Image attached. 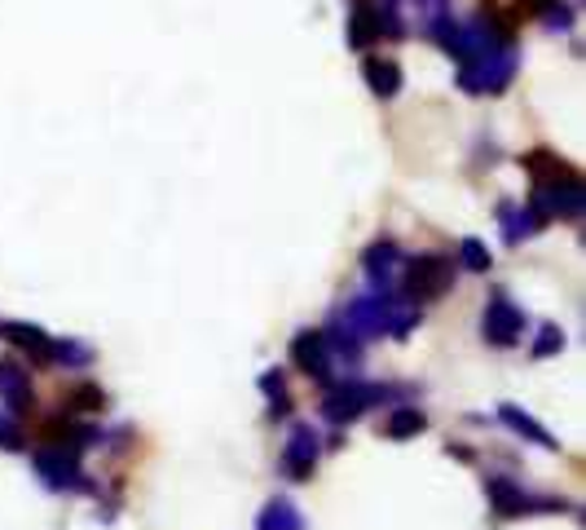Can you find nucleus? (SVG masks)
I'll return each instance as SVG.
<instances>
[{"mask_svg":"<svg viewBox=\"0 0 586 530\" xmlns=\"http://www.w3.org/2000/svg\"><path fill=\"white\" fill-rule=\"evenodd\" d=\"M419 318L423 309L406 296H397L393 287H375L367 296H354L344 309H339V323L348 332H358L362 341L371 337H393V341H406L415 328H419Z\"/></svg>","mask_w":586,"mask_h":530,"instance_id":"f257e3e1","label":"nucleus"},{"mask_svg":"<svg viewBox=\"0 0 586 530\" xmlns=\"http://www.w3.org/2000/svg\"><path fill=\"white\" fill-rule=\"evenodd\" d=\"M516 80V40H490L481 54L458 62V84L467 93H503Z\"/></svg>","mask_w":586,"mask_h":530,"instance_id":"f03ea898","label":"nucleus"},{"mask_svg":"<svg viewBox=\"0 0 586 530\" xmlns=\"http://www.w3.org/2000/svg\"><path fill=\"white\" fill-rule=\"evenodd\" d=\"M406 398V389L397 385H371V380H344V385H326V398H322V415L331 424H348L367 415L371 407H384V402H397Z\"/></svg>","mask_w":586,"mask_h":530,"instance_id":"7ed1b4c3","label":"nucleus"},{"mask_svg":"<svg viewBox=\"0 0 586 530\" xmlns=\"http://www.w3.org/2000/svg\"><path fill=\"white\" fill-rule=\"evenodd\" d=\"M454 287V257H441V252H423V257H410L402 266V296L423 305V301H436Z\"/></svg>","mask_w":586,"mask_h":530,"instance_id":"20e7f679","label":"nucleus"},{"mask_svg":"<svg viewBox=\"0 0 586 530\" xmlns=\"http://www.w3.org/2000/svg\"><path fill=\"white\" fill-rule=\"evenodd\" d=\"M32 464H36V473H40V482L49 486V491H71V495H97V482L80 469V456H71V451H62V447H49V443H40L36 447V456H32Z\"/></svg>","mask_w":586,"mask_h":530,"instance_id":"39448f33","label":"nucleus"},{"mask_svg":"<svg viewBox=\"0 0 586 530\" xmlns=\"http://www.w3.org/2000/svg\"><path fill=\"white\" fill-rule=\"evenodd\" d=\"M582 203H586V190H582V177H560V181H534V195H529V212L547 226V222H577L582 217Z\"/></svg>","mask_w":586,"mask_h":530,"instance_id":"423d86ee","label":"nucleus"},{"mask_svg":"<svg viewBox=\"0 0 586 530\" xmlns=\"http://www.w3.org/2000/svg\"><path fill=\"white\" fill-rule=\"evenodd\" d=\"M486 495H490V504H494V513L499 517H529V513H560V508H569L564 499H542V495H529L525 486H516L512 478H503V473H490L486 478Z\"/></svg>","mask_w":586,"mask_h":530,"instance_id":"0eeeda50","label":"nucleus"},{"mask_svg":"<svg viewBox=\"0 0 586 530\" xmlns=\"http://www.w3.org/2000/svg\"><path fill=\"white\" fill-rule=\"evenodd\" d=\"M525 328H529L525 309H521L507 292H494V296H490V305H486V318H481L486 341H490L494 350H512V345H521Z\"/></svg>","mask_w":586,"mask_h":530,"instance_id":"6e6552de","label":"nucleus"},{"mask_svg":"<svg viewBox=\"0 0 586 530\" xmlns=\"http://www.w3.org/2000/svg\"><path fill=\"white\" fill-rule=\"evenodd\" d=\"M318 456H322V434L313 429V424H291V438L283 447V473L291 482H309L313 469H318Z\"/></svg>","mask_w":586,"mask_h":530,"instance_id":"1a4fd4ad","label":"nucleus"},{"mask_svg":"<svg viewBox=\"0 0 586 530\" xmlns=\"http://www.w3.org/2000/svg\"><path fill=\"white\" fill-rule=\"evenodd\" d=\"M291 363L309 376V380H318V385H331V372H335V358H331V345H326V337L322 332H300L296 341H291Z\"/></svg>","mask_w":586,"mask_h":530,"instance_id":"9d476101","label":"nucleus"},{"mask_svg":"<svg viewBox=\"0 0 586 530\" xmlns=\"http://www.w3.org/2000/svg\"><path fill=\"white\" fill-rule=\"evenodd\" d=\"M0 398H5L10 415H32V411H36L32 376H27L19 363H0Z\"/></svg>","mask_w":586,"mask_h":530,"instance_id":"9b49d317","label":"nucleus"},{"mask_svg":"<svg viewBox=\"0 0 586 530\" xmlns=\"http://www.w3.org/2000/svg\"><path fill=\"white\" fill-rule=\"evenodd\" d=\"M402 266V248L393 239H375L367 252H362V270L371 279V287H393V274Z\"/></svg>","mask_w":586,"mask_h":530,"instance_id":"f8f14e48","label":"nucleus"},{"mask_svg":"<svg viewBox=\"0 0 586 530\" xmlns=\"http://www.w3.org/2000/svg\"><path fill=\"white\" fill-rule=\"evenodd\" d=\"M0 337H5L14 350L32 354L36 363H53V337L36 323H0Z\"/></svg>","mask_w":586,"mask_h":530,"instance_id":"ddd939ff","label":"nucleus"},{"mask_svg":"<svg viewBox=\"0 0 586 530\" xmlns=\"http://www.w3.org/2000/svg\"><path fill=\"white\" fill-rule=\"evenodd\" d=\"M499 420L507 424L516 438H525V443H534V447H542V451H555V447H560V443L551 438V429H542V424H538L529 411H521L516 402H503V407H499Z\"/></svg>","mask_w":586,"mask_h":530,"instance_id":"4468645a","label":"nucleus"},{"mask_svg":"<svg viewBox=\"0 0 586 530\" xmlns=\"http://www.w3.org/2000/svg\"><path fill=\"white\" fill-rule=\"evenodd\" d=\"M499 222H503V239H507L512 248H516L521 239H529V235H538V231H542V222L529 212V203H525V208H516L512 199H503V203H499Z\"/></svg>","mask_w":586,"mask_h":530,"instance_id":"2eb2a0df","label":"nucleus"},{"mask_svg":"<svg viewBox=\"0 0 586 530\" xmlns=\"http://www.w3.org/2000/svg\"><path fill=\"white\" fill-rule=\"evenodd\" d=\"M428 429V415L419 411V407H410V402H397L393 411H388V420H384V434L393 438V443H406V438H415V434H423Z\"/></svg>","mask_w":586,"mask_h":530,"instance_id":"dca6fc26","label":"nucleus"},{"mask_svg":"<svg viewBox=\"0 0 586 530\" xmlns=\"http://www.w3.org/2000/svg\"><path fill=\"white\" fill-rule=\"evenodd\" d=\"M256 530H304V517H300V508H296L287 495H274V499L261 508Z\"/></svg>","mask_w":586,"mask_h":530,"instance_id":"f3484780","label":"nucleus"},{"mask_svg":"<svg viewBox=\"0 0 586 530\" xmlns=\"http://www.w3.org/2000/svg\"><path fill=\"white\" fill-rule=\"evenodd\" d=\"M362 75H367L371 93H380V97H397V89H402V67L388 62V58H367Z\"/></svg>","mask_w":586,"mask_h":530,"instance_id":"a211bd4d","label":"nucleus"},{"mask_svg":"<svg viewBox=\"0 0 586 530\" xmlns=\"http://www.w3.org/2000/svg\"><path fill=\"white\" fill-rule=\"evenodd\" d=\"M380 36V14L371 0H354V19H348V40H354V49H367L371 40Z\"/></svg>","mask_w":586,"mask_h":530,"instance_id":"6ab92c4d","label":"nucleus"},{"mask_svg":"<svg viewBox=\"0 0 586 530\" xmlns=\"http://www.w3.org/2000/svg\"><path fill=\"white\" fill-rule=\"evenodd\" d=\"M525 168H529V177L534 181H560V177H577L560 155H551V151H534V155H525L521 160Z\"/></svg>","mask_w":586,"mask_h":530,"instance_id":"aec40b11","label":"nucleus"},{"mask_svg":"<svg viewBox=\"0 0 586 530\" xmlns=\"http://www.w3.org/2000/svg\"><path fill=\"white\" fill-rule=\"evenodd\" d=\"M261 393L270 398V415L274 420H283V415H291V393H287V380H283V372L278 367H270V372H261Z\"/></svg>","mask_w":586,"mask_h":530,"instance_id":"412c9836","label":"nucleus"},{"mask_svg":"<svg viewBox=\"0 0 586 530\" xmlns=\"http://www.w3.org/2000/svg\"><path fill=\"white\" fill-rule=\"evenodd\" d=\"M53 363H62V367H88L93 363V350L80 345V341H71V337H53Z\"/></svg>","mask_w":586,"mask_h":530,"instance_id":"4be33fe9","label":"nucleus"},{"mask_svg":"<svg viewBox=\"0 0 586 530\" xmlns=\"http://www.w3.org/2000/svg\"><path fill=\"white\" fill-rule=\"evenodd\" d=\"M67 407H71V411H101V407H106V389L93 385V380H84V385L67 389Z\"/></svg>","mask_w":586,"mask_h":530,"instance_id":"5701e85b","label":"nucleus"},{"mask_svg":"<svg viewBox=\"0 0 586 530\" xmlns=\"http://www.w3.org/2000/svg\"><path fill=\"white\" fill-rule=\"evenodd\" d=\"M454 266L473 270V274H486L494 261H490V248H486L481 239H463V244H458V261H454Z\"/></svg>","mask_w":586,"mask_h":530,"instance_id":"b1692460","label":"nucleus"},{"mask_svg":"<svg viewBox=\"0 0 586 530\" xmlns=\"http://www.w3.org/2000/svg\"><path fill=\"white\" fill-rule=\"evenodd\" d=\"M560 350H564V332H560L555 323L538 328V341H534V358H555Z\"/></svg>","mask_w":586,"mask_h":530,"instance_id":"393cba45","label":"nucleus"},{"mask_svg":"<svg viewBox=\"0 0 586 530\" xmlns=\"http://www.w3.org/2000/svg\"><path fill=\"white\" fill-rule=\"evenodd\" d=\"M0 451H27V438L10 415H0Z\"/></svg>","mask_w":586,"mask_h":530,"instance_id":"a878e982","label":"nucleus"}]
</instances>
